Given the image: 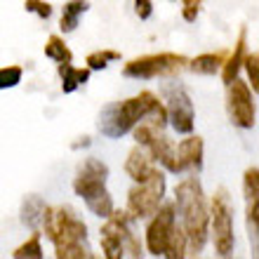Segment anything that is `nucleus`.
Masks as SVG:
<instances>
[{"label":"nucleus","instance_id":"nucleus-22","mask_svg":"<svg viewBox=\"0 0 259 259\" xmlns=\"http://www.w3.org/2000/svg\"><path fill=\"white\" fill-rule=\"evenodd\" d=\"M186 254V233L182 226H172V233L167 238V247H165V254L163 257H170V259H182Z\"/></svg>","mask_w":259,"mask_h":259},{"label":"nucleus","instance_id":"nucleus-12","mask_svg":"<svg viewBox=\"0 0 259 259\" xmlns=\"http://www.w3.org/2000/svg\"><path fill=\"white\" fill-rule=\"evenodd\" d=\"M175 158H177L179 172H200L203 170V139L200 137H189L184 142H179L177 149H175Z\"/></svg>","mask_w":259,"mask_h":259},{"label":"nucleus","instance_id":"nucleus-3","mask_svg":"<svg viewBox=\"0 0 259 259\" xmlns=\"http://www.w3.org/2000/svg\"><path fill=\"white\" fill-rule=\"evenodd\" d=\"M175 205L182 214V229L186 233V247L193 254L203 252L210 233V210L205 203L203 186L198 177H184L175 189Z\"/></svg>","mask_w":259,"mask_h":259},{"label":"nucleus","instance_id":"nucleus-9","mask_svg":"<svg viewBox=\"0 0 259 259\" xmlns=\"http://www.w3.org/2000/svg\"><path fill=\"white\" fill-rule=\"evenodd\" d=\"M229 116H231L233 125H238L243 130H252L257 123L254 120L257 111H254L252 92H250V85L245 80L233 78L229 82Z\"/></svg>","mask_w":259,"mask_h":259},{"label":"nucleus","instance_id":"nucleus-8","mask_svg":"<svg viewBox=\"0 0 259 259\" xmlns=\"http://www.w3.org/2000/svg\"><path fill=\"white\" fill-rule=\"evenodd\" d=\"M163 95L167 99V120H170L172 130L177 135H191L193 125H196V111H193V102L184 85L179 82H167L163 88Z\"/></svg>","mask_w":259,"mask_h":259},{"label":"nucleus","instance_id":"nucleus-1","mask_svg":"<svg viewBox=\"0 0 259 259\" xmlns=\"http://www.w3.org/2000/svg\"><path fill=\"white\" fill-rule=\"evenodd\" d=\"M142 120L156 130H163L167 125V111L153 92H142L139 97L104 106L97 127L109 139H120L123 135L132 132V127Z\"/></svg>","mask_w":259,"mask_h":259},{"label":"nucleus","instance_id":"nucleus-26","mask_svg":"<svg viewBox=\"0 0 259 259\" xmlns=\"http://www.w3.org/2000/svg\"><path fill=\"white\" fill-rule=\"evenodd\" d=\"M243 191H245V198L252 200V198H259V170L257 165L247 167L245 177H243Z\"/></svg>","mask_w":259,"mask_h":259},{"label":"nucleus","instance_id":"nucleus-19","mask_svg":"<svg viewBox=\"0 0 259 259\" xmlns=\"http://www.w3.org/2000/svg\"><path fill=\"white\" fill-rule=\"evenodd\" d=\"M224 52H207V55H198L196 59H191V62L186 64V66L191 68L193 73H200V75H214L219 71V68L224 66Z\"/></svg>","mask_w":259,"mask_h":259},{"label":"nucleus","instance_id":"nucleus-6","mask_svg":"<svg viewBox=\"0 0 259 259\" xmlns=\"http://www.w3.org/2000/svg\"><path fill=\"white\" fill-rule=\"evenodd\" d=\"M210 222H212L214 250H217L219 257H229L233 252V245H236V236H233V207L226 189H219L214 193V198H212Z\"/></svg>","mask_w":259,"mask_h":259},{"label":"nucleus","instance_id":"nucleus-20","mask_svg":"<svg viewBox=\"0 0 259 259\" xmlns=\"http://www.w3.org/2000/svg\"><path fill=\"white\" fill-rule=\"evenodd\" d=\"M247 236H250L252 254L257 257V250H259V198L247 200Z\"/></svg>","mask_w":259,"mask_h":259},{"label":"nucleus","instance_id":"nucleus-21","mask_svg":"<svg viewBox=\"0 0 259 259\" xmlns=\"http://www.w3.org/2000/svg\"><path fill=\"white\" fill-rule=\"evenodd\" d=\"M45 57L57 64H68L73 59V52L66 48V42H64L59 35H50L48 45H45Z\"/></svg>","mask_w":259,"mask_h":259},{"label":"nucleus","instance_id":"nucleus-24","mask_svg":"<svg viewBox=\"0 0 259 259\" xmlns=\"http://www.w3.org/2000/svg\"><path fill=\"white\" fill-rule=\"evenodd\" d=\"M14 259H42V245H40V236L38 233H33L31 238L24 243V245H19L17 250L12 252Z\"/></svg>","mask_w":259,"mask_h":259},{"label":"nucleus","instance_id":"nucleus-7","mask_svg":"<svg viewBox=\"0 0 259 259\" xmlns=\"http://www.w3.org/2000/svg\"><path fill=\"white\" fill-rule=\"evenodd\" d=\"M189 59L182 55H172V52H160V55H146L139 59L125 64L123 73L125 78H158V75H177L179 71H184Z\"/></svg>","mask_w":259,"mask_h":259},{"label":"nucleus","instance_id":"nucleus-18","mask_svg":"<svg viewBox=\"0 0 259 259\" xmlns=\"http://www.w3.org/2000/svg\"><path fill=\"white\" fill-rule=\"evenodd\" d=\"M88 10H90L88 0H68L66 5H64V10H62V21H59V26H62L64 33L75 31V26H78L80 17L88 12Z\"/></svg>","mask_w":259,"mask_h":259},{"label":"nucleus","instance_id":"nucleus-15","mask_svg":"<svg viewBox=\"0 0 259 259\" xmlns=\"http://www.w3.org/2000/svg\"><path fill=\"white\" fill-rule=\"evenodd\" d=\"M45 210H48V203H45L40 196H35V193L26 196L24 203H21V224L28 226L31 231H35V229L40 226Z\"/></svg>","mask_w":259,"mask_h":259},{"label":"nucleus","instance_id":"nucleus-23","mask_svg":"<svg viewBox=\"0 0 259 259\" xmlns=\"http://www.w3.org/2000/svg\"><path fill=\"white\" fill-rule=\"evenodd\" d=\"M85 205H88V210L92 212V214H97V217L106 219L113 212V198H111V193L104 189V191H99L97 196L88 198L85 200Z\"/></svg>","mask_w":259,"mask_h":259},{"label":"nucleus","instance_id":"nucleus-28","mask_svg":"<svg viewBox=\"0 0 259 259\" xmlns=\"http://www.w3.org/2000/svg\"><path fill=\"white\" fill-rule=\"evenodd\" d=\"M243 66H245L247 75H250V82H252V92L259 90V55L252 52V55L243 57Z\"/></svg>","mask_w":259,"mask_h":259},{"label":"nucleus","instance_id":"nucleus-13","mask_svg":"<svg viewBox=\"0 0 259 259\" xmlns=\"http://www.w3.org/2000/svg\"><path fill=\"white\" fill-rule=\"evenodd\" d=\"M146 146H149V151H151V158L158 160L167 172H179L177 158H175V144H172L160 130H153V132H151Z\"/></svg>","mask_w":259,"mask_h":259},{"label":"nucleus","instance_id":"nucleus-2","mask_svg":"<svg viewBox=\"0 0 259 259\" xmlns=\"http://www.w3.org/2000/svg\"><path fill=\"white\" fill-rule=\"evenodd\" d=\"M40 226L45 229V236L55 243L57 259H90L92 257L90 247L85 245V240H88V226H85V222L68 205L48 207L45 214H42Z\"/></svg>","mask_w":259,"mask_h":259},{"label":"nucleus","instance_id":"nucleus-17","mask_svg":"<svg viewBox=\"0 0 259 259\" xmlns=\"http://www.w3.org/2000/svg\"><path fill=\"white\" fill-rule=\"evenodd\" d=\"M245 28L240 31L238 35V42H236V48H233V55L229 57L224 62V66H222V78H224V82L229 85V82L233 80V78H238V71L240 66H243V57H245Z\"/></svg>","mask_w":259,"mask_h":259},{"label":"nucleus","instance_id":"nucleus-4","mask_svg":"<svg viewBox=\"0 0 259 259\" xmlns=\"http://www.w3.org/2000/svg\"><path fill=\"white\" fill-rule=\"evenodd\" d=\"M109 222L102 226V250L109 259L142 257V243L132 231L130 212H111Z\"/></svg>","mask_w":259,"mask_h":259},{"label":"nucleus","instance_id":"nucleus-27","mask_svg":"<svg viewBox=\"0 0 259 259\" xmlns=\"http://www.w3.org/2000/svg\"><path fill=\"white\" fill-rule=\"evenodd\" d=\"M21 66H3L0 68V90H10V88H17L21 82Z\"/></svg>","mask_w":259,"mask_h":259},{"label":"nucleus","instance_id":"nucleus-30","mask_svg":"<svg viewBox=\"0 0 259 259\" xmlns=\"http://www.w3.org/2000/svg\"><path fill=\"white\" fill-rule=\"evenodd\" d=\"M182 17L186 21H196L198 19V12H200V5H203V0H182Z\"/></svg>","mask_w":259,"mask_h":259},{"label":"nucleus","instance_id":"nucleus-25","mask_svg":"<svg viewBox=\"0 0 259 259\" xmlns=\"http://www.w3.org/2000/svg\"><path fill=\"white\" fill-rule=\"evenodd\" d=\"M116 59H120V52H116V50H99V52H92V55H88V68L90 71H102V68L109 66V62H116Z\"/></svg>","mask_w":259,"mask_h":259},{"label":"nucleus","instance_id":"nucleus-16","mask_svg":"<svg viewBox=\"0 0 259 259\" xmlns=\"http://www.w3.org/2000/svg\"><path fill=\"white\" fill-rule=\"evenodd\" d=\"M59 75H62V92L64 95H71L75 90L85 85L90 80V68H75L68 64H59Z\"/></svg>","mask_w":259,"mask_h":259},{"label":"nucleus","instance_id":"nucleus-29","mask_svg":"<svg viewBox=\"0 0 259 259\" xmlns=\"http://www.w3.org/2000/svg\"><path fill=\"white\" fill-rule=\"evenodd\" d=\"M24 7H26L28 12L38 14L40 19H50V17H52V5H50V3H45V0H26V3H24Z\"/></svg>","mask_w":259,"mask_h":259},{"label":"nucleus","instance_id":"nucleus-31","mask_svg":"<svg viewBox=\"0 0 259 259\" xmlns=\"http://www.w3.org/2000/svg\"><path fill=\"white\" fill-rule=\"evenodd\" d=\"M135 12L139 19H149L153 14V3L151 0H135Z\"/></svg>","mask_w":259,"mask_h":259},{"label":"nucleus","instance_id":"nucleus-11","mask_svg":"<svg viewBox=\"0 0 259 259\" xmlns=\"http://www.w3.org/2000/svg\"><path fill=\"white\" fill-rule=\"evenodd\" d=\"M175 226V203H165L163 207H158L153 212L149 229H146V247L153 257H163L165 247H167V238Z\"/></svg>","mask_w":259,"mask_h":259},{"label":"nucleus","instance_id":"nucleus-5","mask_svg":"<svg viewBox=\"0 0 259 259\" xmlns=\"http://www.w3.org/2000/svg\"><path fill=\"white\" fill-rule=\"evenodd\" d=\"M165 196V175L153 167L144 182H137L127 193V212L132 219H149L163 203Z\"/></svg>","mask_w":259,"mask_h":259},{"label":"nucleus","instance_id":"nucleus-14","mask_svg":"<svg viewBox=\"0 0 259 259\" xmlns=\"http://www.w3.org/2000/svg\"><path fill=\"white\" fill-rule=\"evenodd\" d=\"M125 172H127V177L132 179L135 184H137V182H144V179H146L151 172H153L151 158L144 153L139 144H137L135 149L127 153V160H125Z\"/></svg>","mask_w":259,"mask_h":259},{"label":"nucleus","instance_id":"nucleus-10","mask_svg":"<svg viewBox=\"0 0 259 259\" xmlns=\"http://www.w3.org/2000/svg\"><path fill=\"white\" fill-rule=\"evenodd\" d=\"M106 177H109V165L102 163L99 158H85L78 167V177L73 179V191L82 200L97 196L106 189Z\"/></svg>","mask_w":259,"mask_h":259}]
</instances>
